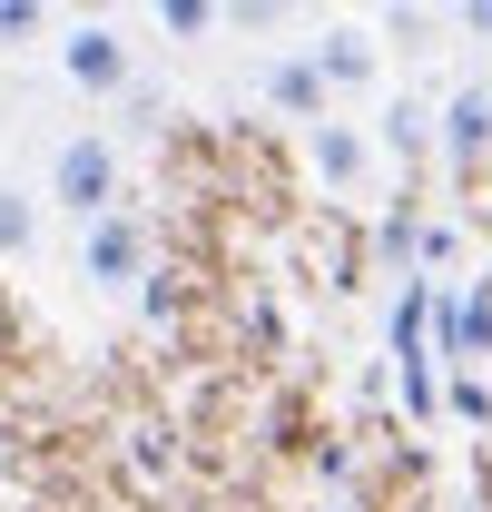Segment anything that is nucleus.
I'll return each instance as SVG.
<instances>
[{
    "label": "nucleus",
    "mask_w": 492,
    "mask_h": 512,
    "mask_svg": "<svg viewBox=\"0 0 492 512\" xmlns=\"http://www.w3.org/2000/svg\"><path fill=\"white\" fill-rule=\"evenodd\" d=\"M40 30H50L40 0H0V50H20V40H40Z\"/></svg>",
    "instance_id": "11"
},
{
    "label": "nucleus",
    "mask_w": 492,
    "mask_h": 512,
    "mask_svg": "<svg viewBox=\"0 0 492 512\" xmlns=\"http://www.w3.org/2000/svg\"><path fill=\"white\" fill-rule=\"evenodd\" d=\"M40 247V188L0 178V256H30Z\"/></svg>",
    "instance_id": "9"
},
{
    "label": "nucleus",
    "mask_w": 492,
    "mask_h": 512,
    "mask_svg": "<svg viewBox=\"0 0 492 512\" xmlns=\"http://www.w3.org/2000/svg\"><path fill=\"white\" fill-rule=\"evenodd\" d=\"M148 20H158L168 40H207V30H227V10H207V0H158Z\"/></svg>",
    "instance_id": "10"
},
{
    "label": "nucleus",
    "mask_w": 492,
    "mask_h": 512,
    "mask_svg": "<svg viewBox=\"0 0 492 512\" xmlns=\"http://www.w3.org/2000/svg\"><path fill=\"white\" fill-rule=\"evenodd\" d=\"M256 89H266V99H276V109H286V119H335V99H325V89H315V69L296 60V50H276V60H256Z\"/></svg>",
    "instance_id": "7"
},
{
    "label": "nucleus",
    "mask_w": 492,
    "mask_h": 512,
    "mask_svg": "<svg viewBox=\"0 0 492 512\" xmlns=\"http://www.w3.org/2000/svg\"><path fill=\"white\" fill-rule=\"evenodd\" d=\"M79 276H89L99 296H128V286L148 276V227H138L128 207L89 217V227H79Z\"/></svg>",
    "instance_id": "3"
},
{
    "label": "nucleus",
    "mask_w": 492,
    "mask_h": 512,
    "mask_svg": "<svg viewBox=\"0 0 492 512\" xmlns=\"http://www.w3.org/2000/svg\"><path fill=\"white\" fill-rule=\"evenodd\" d=\"M40 207H69L79 227L109 217V207H119V148H109L99 128L60 138V148H50V188H40Z\"/></svg>",
    "instance_id": "1"
},
{
    "label": "nucleus",
    "mask_w": 492,
    "mask_h": 512,
    "mask_svg": "<svg viewBox=\"0 0 492 512\" xmlns=\"http://www.w3.org/2000/svg\"><path fill=\"white\" fill-rule=\"evenodd\" d=\"M60 79L79 99H128L138 89V40L119 20H69L60 30Z\"/></svg>",
    "instance_id": "2"
},
{
    "label": "nucleus",
    "mask_w": 492,
    "mask_h": 512,
    "mask_svg": "<svg viewBox=\"0 0 492 512\" xmlns=\"http://www.w3.org/2000/svg\"><path fill=\"white\" fill-rule=\"evenodd\" d=\"M306 158H315V178H325V197H365V178H374V138L355 119H315Z\"/></svg>",
    "instance_id": "5"
},
{
    "label": "nucleus",
    "mask_w": 492,
    "mask_h": 512,
    "mask_svg": "<svg viewBox=\"0 0 492 512\" xmlns=\"http://www.w3.org/2000/svg\"><path fill=\"white\" fill-rule=\"evenodd\" d=\"M453 30H463V40H492V0H463V10H453Z\"/></svg>",
    "instance_id": "12"
},
{
    "label": "nucleus",
    "mask_w": 492,
    "mask_h": 512,
    "mask_svg": "<svg viewBox=\"0 0 492 512\" xmlns=\"http://www.w3.org/2000/svg\"><path fill=\"white\" fill-rule=\"evenodd\" d=\"M296 60L315 69V89H325V99H355V89H374L384 50H374V30H365V20H325V30H315Z\"/></svg>",
    "instance_id": "4"
},
{
    "label": "nucleus",
    "mask_w": 492,
    "mask_h": 512,
    "mask_svg": "<svg viewBox=\"0 0 492 512\" xmlns=\"http://www.w3.org/2000/svg\"><path fill=\"white\" fill-rule=\"evenodd\" d=\"M433 138H443L453 168H483L492 158V79H463V89L433 109Z\"/></svg>",
    "instance_id": "6"
},
{
    "label": "nucleus",
    "mask_w": 492,
    "mask_h": 512,
    "mask_svg": "<svg viewBox=\"0 0 492 512\" xmlns=\"http://www.w3.org/2000/svg\"><path fill=\"white\" fill-rule=\"evenodd\" d=\"M424 138H433V109H424V99H384V119H374V148H384V158H404V168H414V158H424Z\"/></svg>",
    "instance_id": "8"
}]
</instances>
